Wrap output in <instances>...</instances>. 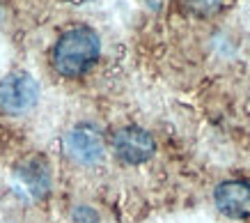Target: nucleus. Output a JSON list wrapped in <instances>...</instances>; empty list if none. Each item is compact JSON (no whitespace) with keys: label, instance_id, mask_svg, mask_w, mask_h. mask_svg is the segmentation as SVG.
Returning a JSON list of instances; mask_svg holds the SVG:
<instances>
[{"label":"nucleus","instance_id":"1","mask_svg":"<svg viewBox=\"0 0 250 223\" xmlns=\"http://www.w3.org/2000/svg\"><path fill=\"white\" fill-rule=\"evenodd\" d=\"M101 39L87 25H76L58 39L53 48V67L64 78H78L97 62Z\"/></svg>","mask_w":250,"mask_h":223},{"label":"nucleus","instance_id":"2","mask_svg":"<svg viewBox=\"0 0 250 223\" xmlns=\"http://www.w3.org/2000/svg\"><path fill=\"white\" fill-rule=\"evenodd\" d=\"M39 85L30 74H9L0 81V108L9 115H21L37 104Z\"/></svg>","mask_w":250,"mask_h":223},{"label":"nucleus","instance_id":"3","mask_svg":"<svg viewBox=\"0 0 250 223\" xmlns=\"http://www.w3.org/2000/svg\"><path fill=\"white\" fill-rule=\"evenodd\" d=\"M113 150L124 163L138 166V163L152 159L156 143H154L149 131L131 124V127H122L113 134Z\"/></svg>","mask_w":250,"mask_h":223},{"label":"nucleus","instance_id":"4","mask_svg":"<svg viewBox=\"0 0 250 223\" xmlns=\"http://www.w3.org/2000/svg\"><path fill=\"white\" fill-rule=\"evenodd\" d=\"M64 152L76 163L94 166L104 159L106 145H104L101 134L92 124H78L64 136Z\"/></svg>","mask_w":250,"mask_h":223},{"label":"nucleus","instance_id":"5","mask_svg":"<svg viewBox=\"0 0 250 223\" xmlns=\"http://www.w3.org/2000/svg\"><path fill=\"white\" fill-rule=\"evenodd\" d=\"M213 202L225 216L232 219H248L250 216V182L228 179L216 186Z\"/></svg>","mask_w":250,"mask_h":223},{"label":"nucleus","instance_id":"6","mask_svg":"<svg viewBox=\"0 0 250 223\" xmlns=\"http://www.w3.org/2000/svg\"><path fill=\"white\" fill-rule=\"evenodd\" d=\"M228 0H179V5L186 14L200 16V19H207V16L218 14L220 9L225 7Z\"/></svg>","mask_w":250,"mask_h":223},{"label":"nucleus","instance_id":"7","mask_svg":"<svg viewBox=\"0 0 250 223\" xmlns=\"http://www.w3.org/2000/svg\"><path fill=\"white\" fill-rule=\"evenodd\" d=\"M74 221L76 223H99V216L90 207H76L74 212Z\"/></svg>","mask_w":250,"mask_h":223}]
</instances>
